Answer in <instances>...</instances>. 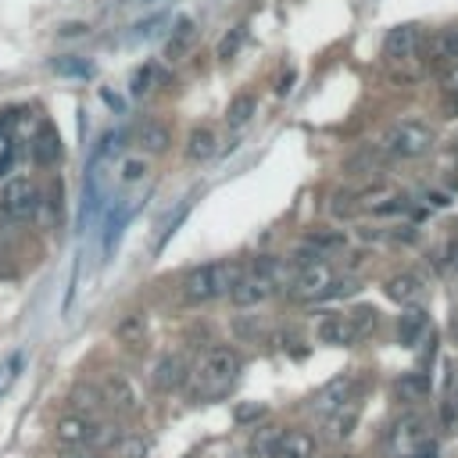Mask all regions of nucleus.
<instances>
[{"instance_id":"41","label":"nucleus","mask_w":458,"mask_h":458,"mask_svg":"<svg viewBox=\"0 0 458 458\" xmlns=\"http://www.w3.org/2000/svg\"><path fill=\"white\" fill-rule=\"evenodd\" d=\"M451 337H454V344H458V312L451 315Z\"/></svg>"},{"instance_id":"26","label":"nucleus","mask_w":458,"mask_h":458,"mask_svg":"<svg viewBox=\"0 0 458 458\" xmlns=\"http://www.w3.org/2000/svg\"><path fill=\"white\" fill-rule=\"evenodd\" d=\"M115 337L122 340V344H143V337H147V315L143 312H129V315H122L119 319V326H115Z\"/></svg>"},{"instance_id":"37","label":"nucleus","mask_w":458,"mask_h":458,"mask_svg":"<svg viewBox=\"0 0 458 458\" xmlns=\"http://www.w3.org/2000/svg\"><path fill=\"white\" fill-rule=\"evenodd\" d=\"M143 176H147V161L133 158V161H126V165H122V179H126V183H140Z\"/></svg>"},{"instance_id":"5","label":"nucleus","mask_w":458,"mask_h":458,"mask_svg":"<svg viewBox=\"0 0 458 458\" xmlns=\"http://www.w3.org/2000/svg\"><path fill=\"white\" fill-rule=\"evenodd\" d=\"M348 290H355V283H348V280L340 283L326 262L298 266V276L290 283V298H298V301H326V298H337Z\"/></svg>"},{"instance_id":"9","label":"nucleus","mask_w":458,"mask_h":458,"mask_svg":"<svg viewBox=\"0 0 458 458\" xmlns=\"http://www.w3.org/2000/svg\"><path fill=\"white\" fill-rule=\"evenodd\" d=\"M422 61H426V72H433V76L444 72L451 61H458V26L422 37Z\"/></svg>"},{"instance_id":"36","label":"nucleus","mask_w":458,"mask_h":458,"mask_svg":"<svg viewBox=\"0 0 458 458\" xmlns=\"http://www.w3.org/2000/svg\"><path fill=\"white\" fill-rule=\"evenodd\" d=\"M54 72H61V76H90V65L86 61H76V58H58L54 61Z\"/></svg>"},{"instance_id":"7","label":"nucleus","mask_w":458,"mask_h":458,"mask_svg":"<svg viewBox=\"0 0 458 458\" xmlns=\"http://www.w3.org/2000/svg\"><path fill=\"white\" fill-rule=\"evenodd\" d=\"M40 204H44V193L29 176H15V179L4 183V190H0V211H4L8 218H15V222L37 218Z\"/></svg>"},{"instance_id":"18","label":"nucleus","mask_w":458,"mask_h":458,"mask_svg":"<svg viewBox=\"0 0 458 458\" xmlns=\"http://www.w3.org/2000/svg\"><path fill=\"white\" fill-rule=\"evenodd\" d=\"M94 422L97 419H86V415H65L58 419V444L61 447H79V444H90V433H94Z\"/></svg>"},{"instance_id":"13","label":"nucleus","mask_w":458,"mask_h":458,"mask_svg":"<svg viewBox=\"0 0 458 458\" xmlns=\"http://www.w3.org/2000/svg\"><path fill=\"white\" fill-rule=\"evenodd\" d=\"M405 208V193L390 183H376L369 190H358V211H372V215H390Z\"/></svg>"},{"instance_id":"43","label":"nucleus","mask_w":458,"mask_h":458,"mask_svg":"<svg viewBox=\"0 0 458 458\" xmlns=\"http://www.w3.org/2000/svg\"><path fill=\"white\" fill-rule=\"evenodd\" d=\"M454 262H458V258H454Z\"/></svg>"},{"instance_id":"25","label":"nucleus","mask_w":458,"mask_h":458,"mask_svg":"<svg viewBox=\"0 0 458 458\" xmlns=\"http://www.w3.org/2000/svg\"><path fill=\"white\" fill-rule=\"evenodd\" d=\"M440 79V101H444V115L454 119L458 115V61H451L444 72H437Z\"/></svg>"},{"instance_id":"33","label":"nucleus","mask_w":458,"mask_h":458,"mask_svg":"<svg viewBox=\"0 0 458 458\" xmlns=\"http://www.w3.org/2000/svg\"><path fill=\"white\" fill-rule=\"evenodd\" d=\"M119 440H122V429H119L115 422H94V433H90V447L104 451V447H111V444H119Z\"/></svg>"},{"instance_id":"24","label":"nucleus","mask_w":458,"mask_h":458,"mask_svg":"<svg viewBox=\"0 0 458 458\" xmlns=\"http://www.w3.org/2000/svg\"><path fill=\"white\" fill-rule=\"evenodd\" d=\"M193 40H197V29H193V22H190V19H183V22L172 29L168 44H165V58H168V61L186 58V54H190V47H193Z\"/></svg>"},{"instance_id":"8","label":"nucleus","mask_w":458,"mask_h":458,"mask_svg":"<svg viewBox=\"0 0 458 458\" xmlns=\"http://www.w3.org/2000/svg\"><path fill=\"white\" fill-rule=\"evenodd\" d=\"M429 440H433V437H429V422H426L419 412L401 415V419L394 422V429H390V451H394L397 458H412V454L422 451Z\"/></svg>"},{"instance_id":"16","label":"nucleus","mask_w":458,"mask_h":458,"mask_svg":"<svg viewBox=\"0 0 458 458\" xmlns=\"http://www.w3.org/2000/svg\"><path fill=\"white\" fill-rule=\"evenodd\" d=\"M426 330H429V315H426L419 305H412V308H405V312L397 315V344L415 348Z\"/></svg>"},{"instance_id":"32","label":"nucleus","mask_w":458,"mask_h":458,"mask_svg":"<svg viewBox=\"0 0 458 458\" xmlns=\"http://www.w3.org/2000/svg\"><path fill=\"white\" fill-rule=\"evenodd\" d=\"M22 365H26V355L22 351H15V355H8L4 362H0V397L8 394V387L15 383V376L22 372Z\"/></svg>"},{"instance_id":"15","label":"nucleus","mask_w":458,"mask_h":458,"mask_svg":"<svg viewBox=\"0 0 458 458\" xmlns=\"http://www.w3.org/2000/svg\"><path fill=\"white\" fill-rule=\"evenodd\" d=\"M383 290H387V298L397 301V305H415V301L426 294V283H422L415 273H397V276H390V280L383 283Z\"/></svg>"},{"instance_id":"21","label":"nucleus","mask_w":458,"mask_h":458,"mask_svg":"<svg viewBox=\"0 0 458 458\" xmlns=\"http://www.w3.org/2000/svg\"><path fill=\"white\" fill-rule=\"evenodd\" d=\"M429 390H433V383H429V376L422 372V369H412V372H401L397 376V383H394V394L401 397V401H426L429 397Z\"/></svg>"},{"instance_id":"1","label":"nucleus","mask_w":458,"mask_h":458,"mask_svg":"<svg viewBox=\"0 0 458 458\" xmlns=\"http://www.w3.org/2000/svg\"><path fill=\"white\" fill-rule=\"evenodd\" d=\"M241 372H244L241 351L225 348V344L208 348V351L197 358V365H190V380H186L190 401L200 405V401H218V397H225L229 390L237 387Z\"/></svg>"},{"instance_id":"42","label":"nucleus","mask_w":458,"mask_h":458,"mask_svg":"<svg viewBox=\"0 0 458 458\" xmlns=\"http://www.w3.org/2000/svg\"><path fill=\"white\" fill-rule=\"evenodd\" d=\"M333 458H358V454H351V451H344V454H333Z\"/></svg>"},{"instance_id":"20","label":"nucleus","mask_w":458,"mask_h":458,"mask_svg":"<svg viewBox=\"0 0 458 458\" xmlns=\"http://www.w3.org/2000/svg\"><path fill=\"white\" fill-rule=\"evenodd\" d=\"M69 401H72V412H76V415H86V419H97V415L108 408V401H104L101 387H90V383H79V387H72Z\"/></svg>"},{"instance_id":"4","label":"nucleus","mask_w":458,"mask_h":458,"mask_svg":"<svg viewBox=\"0 0 458 458\" xmlns=\"http://www.w3.org/2000/svg\"><path fill=\"white\" fill-rule=\"evenodd\" d=\"M387 158H422L429 147H433V129L426 122H415V119H405V122H394L383 129L380 143H376Z\"/></svg>"},{"instance_id":"17","label":"nucleus","mask_w":458,"mask_h":458,"mask_svg":"<svg viewBox=\"0 0 458 458\" xmlns=\"http://www.w3.org/2000/svg\"><path fill=\"white\" fill-rule=\"evenodd\" d=\"M358 415H362V405H358V397L344 401L340 408H333V412L326 415V433H330L333 440H344V437H351V433H355V426H358Z\"/></svg>"},{"instance_id":"19","label":"nucleus","mask_w":458,"mask_h":458,"mask_svg":"<svg viewBox=\"0 0 458 458\" xmlns=\"http://www.w3.org/2000/svg\"><path fill=\"white\" fill-rule=\"evenodd\" d=\"M33 154H37L40 165H58V161H61L65 147H61V136H58V129H54L51 122H44V126L37 129V136H33Z\"/></svg>"},{"instance_id":"14","label":"nucleus","mask_w":458,"mask_h":458,"mask_svg":"<svg viewBox=\"0 0 458 458\" xmlns=\"http://www.w3.org/2000/svg\"><path fill=\"white\" fill-rule=\"evenodd\" d=\"M315 437L308 429H283L269 458H315Z\"/></svg>"},{"instance_id":"23","label":"nucleus","mask_w":458,"mask_h":458,"mask_svg":"<svg viewBox=\"0 0 458 458\" xmlns=\"http://www.w3.org/2000/svg\"><path fill=\"white\" fill-rule=\"evenodd\" d=\"M215 154H218V136H215V129L197 126V129L186 136V158H190V161H208V158H215Z\"/></svg>"},{"instance_id":"3","label":"nucleus","mask_w":458,"mask_h":458,"mask_svg":"<svg viewBox=\"0 0 458 458\" xmlns=\"http://www.w3.org/2000/svg\"><path fill=\"white\" fill-rule=\"evenodd\" d=\"M241 276H244V269L237 262H204V266H197L183 276V301L186 305L218 301L237 287Z\"/></svg>"},{"instance_id":"38","label":"nucleus","mask_w":458,"mask_h":458,"mask_svg":"<svg viewBox=\"0 0 458 458\" xmlns=\"http://www.w3.org/2000/svg\"><path fill=\"white\" fill-rule=\"evenodd\" d=\"M266 415V405L251 401V405H237V422H258Z\"/></svg>"},{"instance_id":"22","label":"nucleus","mask_w":458,"mask_h":458,"mask_svg":"<svg viewBox=\"0 0 458 458\" xmlns=\"http://www.w3.org/2000/svg\"><path fill=\"white\" fill-rule=\"evenodd\" d=\"M168 143H172V133H168L161 122H143V126L136 129V147H140L143 154H165Z\"/></svg>"},{"instance_id":"12","label":"nucleus","mask_w":458,"mask_h":458,"mask_svg":"<svg viewBox=\"0 0 458 458\" xmlns=\"http://www.w3.org/2000/svg\"><path fill=\"white\" fill-rule=\"evenodd\" d=\"M351 397H355V376H348V372H344V376H333L330 383H323V387L312 394L308 408H312L315 415H323V419H326L333 408H340V405H344V401H351Z\"/></svg>"},{"instance_id":"31","label":"nucleus","mask_w":458,"mask_h":458,"mask_svg":"<svg viewBox=\"0 0 458 458\" xmlns=\"http://www.w3.org/2000/svg\"><path fill=\"white\" fill-rule=\"evenodd\" d=\"M158 83H165L161 69H158V65H143V69L133 76V94H136V97H147V94H151Z\"/></svg>"},{"instance_id":"10","label":"nucleus","mask_w":458,"mask_h":458,"mask_svg":"<svg viewBox=\"0 0 458 458\" xmlns=\"http://www.w3.org/2000/svg\"><path fill=\"white\" fill-rule=\"evenodd\" d=\"M186 380H190V362H186L179 351L161 355V358L154 362V369H151V383H154V390H161V394L183 390Z\"/></svg>"},{"instance_id":"30","label":"nucleus","mask_w":458,"mask_h":458,"mask_svg":"<svg viewBox=\"0 0 458 458\" xmlns=\"http://www.w3.org/2000/svg\"><path fill=\"white\" fill-rule=\"evenodd\" d=\"M244 40H248V29L244 26H237V29H229L222 40H218V47H215V58H222V61H229V58H237V51L244 47Z\"/></svg>"},{"instance_id":"6","label":"nucleus","mask_w":458,"mask_h":458,"mask_svg":"<svg viewBox=\"0 0 458 458\" xmlns=\"http://www.w3.org/2000/svg\"><path fill=\"white\" fill-rule=\"evenodd\" d=\"M376 326V308H355L348 315H326L319 323V340L333 344V348H355L358 340H365V333H372Z\"/></svg>"},{"instance_id":"2","label":"nucleus","mask_w":458,"mask_h":458,"mask_svg":"<svg viewBox=\"0 0 458 458\" xmlns=\"http://www.w3.org/2000/svg\"><path fill=\"white\" fill-rule=\"evenodd\" d=\"M383 65H387L390 79H401V83H419L426 76L419 26H394L387 33V40H383Z\"/></svg>"},{"instance_id":"39","label":"nucleus","mask_w":458,"mask_h":458,"mask_svg":"<svg viewBox=\"0 0 458 458\" xmlns=\"http://www.w3.org/2000/svg\"><path fill=\"white\" fill-rule=\"evenodd\" d=\"M58 458H101V451L90 447V444H79V447H61Z\"/></svg>"},{"instance_id":"29","label":"nucleus","mask_w":458,"mask_h":458,"mask_svg":"<svg viewBox=\"0 0 458 458\" xmlns=\"http://www.w3.org/2000/svg\"><path fill=\"white\" fill-rule=\"evenodd\" d=\"M308 248H315L319 255L323 251H337V248H344L348 244V237H344V229H315V233H308V241H305Z\"/></svg>"},{"instance_id":"11","label":"nucleus","mask_w":458,"mask_h":458,"mask_svg":"<svg viewBox=\"0 0 458 458\" xmlns=\"http://www.w3.org/2000/svg\"><path fill=\"white\" fill-rule=\"evenodd\" d=\"M101 394H104V401H108V408H115V412H122V415H133V412H140V390H136V383L129 380V376H122V372H111V376H104V383H101Z\"/></svg>"},{"instance_id":"28","label":"nucleus","mask_w":458,"mask_h":458,"mask_svg":"<svg viewBox=\"0 0 458 458\" xmlns=\"http://www.w3.org/2000/svg\"><path fill=\"white\" fill-rule=\"evenodd\" d=\"M280 426H262V429H255V437H251V444H248V454L251 458H269L273 454V447H276V440H280Z\"/></svg>"},{"instance_id":"34","label":"nucleus","mask_w":458,"mask_h":458,"mask_svg":"<svg viewBox=\"0 0 458 458\" xmlns=\"http://www.w3.org/2000/svg\"><path fill=\"white\" fill-rule=\"evenodd\" d=\"M330 211H333L337 218H351V215H358V190H337V193H333Z\"/></svg>"},{"instance_id":"27","label":"nucleus","mask_w":458,"mask_h":458,"mask_svg":"<svg viewBox=\"0 0 458 458\" xmlns=\"http://www.w3.org/2000/svg\"><path fill=\"white\" fill-rule=\"evenodd\" d=\"M255 111H258V101L251 94H237L233 101H229V108H225V122L233 129H241V126H248L255 119Z\"/></svg>"},{"instance_id":"35","label":"nucleus","mask_w":458,"mask_h":458,"mask_svg":"<svg viewBox=\"0 0 458 458\" xmlns=\"http://www.w3.org/2000/svg\"><path fill=\"white\" fill-rule=\"evenodd\" d=\"M15 154H19V140H15L12 133H0V176H4V172L12 168Z\"/></svg>"},{"instance_id":"40","label":"nucleus","mask_w":458,"mask_h":458,"mask_svg":"<svg viewBox=\"0 0 458 458\" xmlns=\"http://www.w3.org/2000/svg\"><path fill=\"white\" fill-rule=\"evenodd\" d=\"M447 405H451V408H454V412H458V380H454V383H451V394H447Z\"/></svg>"}]
</instances>
